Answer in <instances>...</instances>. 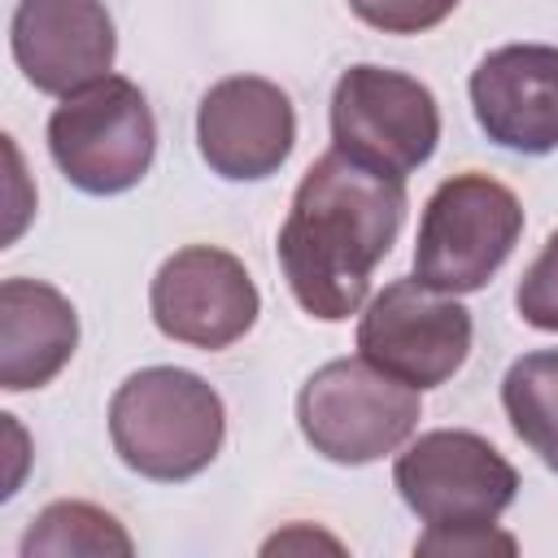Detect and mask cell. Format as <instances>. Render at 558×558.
<instances>
[{
  "label": "cell",
  "mask_w": 558,
  "mask_h": 558,
  "mask_svg": "<svg viewBox=\"0 0 558 558\" xmlns=\"http://www.w3.org/2000/svg\"><path fill=\"white\" fill-rule=\"evenodd\" d=\"M401 222L405 179L379 174L340 148L323 153L301 174L275 244L296 305L323 323L357 314Z\"/></svg>",
  "instance_id": "1"
},
{
  "label": "cell",
  "mask_w": 558,
  "mask_h": 558,
  "mask_svg": "<svg viewBox=\"0 0 558 558\" xmlns=\"http://www.w3.org/2000/svg\"><path fill=\"white\" fill-rule=\"evenodd\" d=\"M227 436V410L214 384L183 366H144L109 401V440L122 466L144 480L179 484L201 475Z\"/></svg>",
  "instance_id": "2"
},
{
  "label": "cell",
  "mask_w": 558,
  "mask_h": 558,
  "mask_svg": "<svg viewBox=\"0 0 558 558\" xmlns=\"http://www.w3.org/2000/svg\"><path fill=\"white\" fill-rule=\"evenodd\" d=\"M523 235L519 196L484 170L449 174L423 205L414 275L440 292H480Z\"/></svg>",
  "instance_id": "3"
},
{
  "label": "cell",
  "mask_w": 558,
  "mask_h": 558,
  "mask_svg": "<svg viewBox=\"0 0 558 558\" xmlns=\"http://www.w3.org/2000/svg\"><path fill=\"white\" fill-rule=\"evenodd\" d=\"M48 153L57 170L87 196L131 192L157 153L148 96L122 74H105L61 96L48 118Z\"/></svg>",
  "instance_id": "4"
},
{
  "label": "cell",
  "mask_w": 558,
  "mask_h": 558,
  "mask_svg": "<svg viewBox=\"0 0 558 558\" xmlns=\"http://www.w3.org/2000/svg\"><path fill=\"white\" fill-rule=\"evenodd\" d=\"M423 418L418 388L384 375L362 353L318 366L296 397L301 436L336 466H366L397 453Z\"/></svg>",
  "instance_id": "5"
},
{
  "label": "cell",
  "mask_w": 558,
  "mask_h": 558,
  "mask_svg": "<svg viewBox=\"0 0 558 558\" xmlns=\"http://www.w3.org/2000/svg\"><path fill=\"white\" fill-rule=\"evenodd\" d=\"M440 144V105L427 83L388 65H349L331 87V148L405 179Z\"/></svg>",
  "instance_id": "6"
},
{
  "label": "cell",
  "mask_w": 558,
  "mask_h": 558,
  "mask_svg": "<svg viewBox=\"0 0 558 558\" xmlns=\"http://www.w3.org/2000/svg\"><path fill=\"white\" fill-rule=\"evenodd\" d=\"M471 310L418 275L384 283L357 323V353L384 375L427 392L449 384L471 353Z\"/></svg>",
  "instance_id": "7"
},
{
  "label": "cell",
  "mask_w": 558,
  "mask_h": 558,
  "mask_svg": "<svg viewBox=\"0 0 558 558\" xmlns=\"http://www.w3.org/2000/svg\"><path fill=\"white\" fill-rule=\"evenodd\" d=\"M392 484L427 527H488L514 501L519 471L480 432L436 427L397 453Z\"/></svg>",
  "instance_id": "8"
},
{
  "label": "cell",
  "mask_w": 558,
  "mask_h": 558,
  "mask_svg": "<svg viewBox=\"0 0 558 558\" xmlns=\"http://www.w3.org/2000/svg\"><path fill=\"white\" fill-rule=\"evenodd\" d=\"M148 310L166 340L214 353L257 323L262 296L235 253L218 244H187L157 266Z\"/></svg>",
  "instance_id": "9"
},
{
  "label": "cell",
  "mask_w": 558,
  "mask_h": 558,
  "mask_svg": "<svg viewBox=\"0 0 558 558\" xmlns=\"http://www.w3.org/2000/svg\"><path fill=\"white\" fill-rule=\"evenodd\" d=\"M296 144V109L288 92L257 74L218 78L196 105V148L218 179H270Z\"/></svg>",
  "instance_id": "10"
},
{
  "label": "cell",
  "mask_w": 558,
  "mask_h": 558,
  "mask_svg": "<svg viewBox=\"0 0 558 558\" xmlns=\"http://www.w3.org/2000/svg\"><path fill=\"white\" fill-rule=\"evenodd\" d=\"M9 44L26 83L48 96L105 78L118 52L105 0H17Z\"/></svg>",
  "instance_id": "11"
},
{
  "label": "cell",
  "mask_w": 558,
  "mask_h": 558,
  "mask_svg": "<svg viewBox=\"0 0 558 558\" xmlns=\"http://www.w3.org/2000/svg\"><path fill=\"white\" fill-rule=\"evenodd\" d=\"M480 131L510 153L545 157L558 148V48L506 44L471 70Z\"/></svg>",
  "instance_id": "12"
},
{
  "label": "cell",
  "mask_w": 558,
  "mask_h": 558,
  "mask_svg": "<svg viewBox=\"0 0 558 558\" xmlns=\"http://www.w3.org/2000/svg\"><path fill=\"white\" fill-rule=\"evenodd\" d=\"M78 349V314L44 279L0 283V388L31 392L52 384Z\"/></svg>",
  "instance_id": "13"
},
{
  "label": "cell",
  "mask_w": 558,
  "mask_h": 558,
  "mask_svg": "<svg viewBox=\"0 0 558 558\" xmlns=\"http://www.w3.org/2000/svg\"><path fill=\"white\" fill-rule=\"evenodd\" d=\"M501 405L514 436L558 475V349H536L510 362Z\"/></svg>",
  "instance_id": "14"
},
{
  "label": "cell",
  "mask_w": 558,
  "mask_h": 558,
  "mask_svg": "<svg viewBox=\"0 0 558 558\" xmlns=\"http://www.w3.org/2000/svg\"><path fill=\"white\" fill-rule=\"evenodd\" d=\"M131 549L135 545H131L126 527L92 501H52L35 514V523L22 536V558H65V554L126 558Z\"/></svg>",
  "instance_id": "15"
},
{
  "label": "cell",
  "mask_w": 558,
  "mask_h": 558,
  "mask_svg": "<svg viewBox=\"0 0 558 558\" xmlns=\"http://www.w3.org/2000/svg\"><path fill=\"white\" fill-rule=\"evenodd\" d=\"M514 310L536 331H558V231L545 240L536 262L523 270L514 288Z\"/></svg>",
  "instance_id": "16"
},
{
  "label": "cell",
  "mask_w": 558,
  "mask_h": 558,
  "mask_svg": "<svg viewBox=\"0 0 558 558\" xmlns=\"http://www.w3.org/2000/svg\"><path fill=\"white\" fill-rule=\"evenodd\" d=\"M349 9L384 35H423L440 26L458 0H349Z\"/></svg>",
  "instance_id": "17"
},
{
  "label": "cell",
  "mask_w": 558,
  "mask_h": 558,
  "mask_svg": "<svg viewBox=\"0 0 558 558\" xmlns=\"http://www.w3.org/2000/svg\"><path fill=\"white\" fill-rule=\"evenodd\" d=\"M514 554V536L510 532H497V523L488 527H427L418 541H414V554H449V558H480V554Z\"/></svg>",
  "instance_id": "18"
}]
</instances>
